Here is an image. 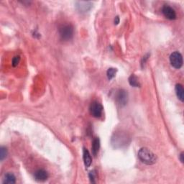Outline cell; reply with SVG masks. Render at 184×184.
<instances>
[{"label": "cell", "mask_w": 184, "mask_h": 184, "mask_svg": "<svg viewBox=\"0 0 184 184\" xmlns=\"http://www.w3.org/2000/svg\"><path fill=\"white\" fill-rule=\"evenodd\" d=\"M138 158L143 163L147 165L154 164L157 160L156 155L147 147H142L139 150Z\"/></svg>", "instance_id": "cell-1"}, {"label": "cell", "mask_w": 184, "mask_h": 184, "mask_svg": "<svg viewBox=\"0 0 184 184\" xmlns=\"http://www.w3.org/2000/svg\"><path fill=\"white\" fill-rule=\"evenodd\" d=\"M59 34L62 40H69L73 37V28L71 24H64L59 28Z\"/></svg>", "instance_id": "cell-2"}, {"label": "cell", "mask_w": 184, "mask_h": 184, "mask_svg": "<svg viewBox=\"0 0 184 184\" xmlns=\"http://www.w3.org/2000/svg\"><path fill=\"white\" fill-rule=\"evenodd\" d=\"M170 64L175 68H180L183 66V57L180 53L173 52L170 56Z\"/></svg>", "instance_id": "cell-3"}, {"label": "cell", "mask_w": 184, "mask_h": 184, "mask_svg": "<svg viewBox=\"0 0 184 184\" xmlns=\"http://www.w3.org/2000/svg\"><path fill=\"white\" fill-rule=\"evenodd\" d=\"M89 111L91 114L94 117L99 118L102 116L103 112V107L102 105L98 102H92L90 107H89Z\"/></svg>", "instance_id": "cell-4"}, {"label": "cell", "mask_w": 184, "mask_h": 184, "mask_svg": "<svg viewBox=\"0 0 184 184\" xmlns=\"http://www.w3.org/2000/svg\"><path fill=\"white\" fill-rule=\"evenodd\" d=\"M162 12L164 16L168 20H175L176 18V13L172 7L165 5L162 9Z\"/></svg>", "instance_id": "cell-5"}, {"label": "cell", "mask_w": 184, "mask_h": 184, "mask_svg": "<svg viewBox=\"0 0 184 184\" xmlns=\"http://www.w3.org/2000/svg\"><path fill=\"white\" fill-rule=\"evenodd\" d=\"M116 101L120 106H125L127 103V93L126 91L121 89L116 94Z\"/></svg>", "instance_id": "cell-6"}, {"label": "cell", "mask_w": 184, "mask_h": 184, "mask_svg": "<svg viewBox=\"0 0 184 184\" xmlns=\"http://www.w3.org/2000/svg\"><path fill=\"white\" fill-rule=\"evenodd\" d=\"M127 139L128 138H127V136L122 134H115V137L112 138V140H114V142H112V145H114V147H116V145H121L122 146V145L127 144Z\"/></svg>", "instance_id": "cell-7"}, {"label": "cell", "mask_w": 184, "mask_h": 184, "mask_svg": "<svg viewBox=\"0 0 184 184\" xmlns=\"http://www.w3.org/2000/svg\"><path fill=\"white\" fill-rule=\"evenodd\" d=\"M35 180L37 181H45L48 178V173L43 169L37 170L34 174Z\"/></svg>", "instance_id": "cell-8"}, {"label": "cell", "mask_w": 184, "mask_h": 184, "mask_svg": "<svg viewBox=\"0 0 184 184\" xmlns=\"http://www.w3.org/2000/svg\"><path fill=\"white\" fill-rule=\"evenodd\" d=\"M91 4L88 2H77V8L81 12H85L90 10Z\"/></svg>", "instance_id": "cell-9"}, {"label": "cell", "mask_w": 184, "mask_h": 184, "mask_svg": "<svg viewBox=\"0 0 184 184\" xmlns=\"http://www.w3.org/2000/svg\"><path fill=\"white\" fill-rule=\"evenodd\" d=\"M83 156H83V158H84V162L85 166L87 168H89L91 164L92 159L89 150L86 149V148H84V154H83Z\"/></svg>", "instance_id": "cell-10"}, {"label": "cell", "mask_w": 184, "mask_h": 184, "mask_svg": "<svg viewBox=\"0 0 184 184\" xmlns=\"http://www.w3.org/2000/svg\"><path fill=\"white\" fill-rule=\"evenodd\" d=\"M100 148V141L98 138H95L94 139L93 142H92V153L94 156H96Z\"/></svg>", "instance_id": "cell-11"}, {"label": "cell", "mask_w": 184, "mask_h": 184, "mask_svg": "<svg viewBox=\"0 0 184 184\" xmlns=\"http://www.w3.org/2000/svg\"><path fill=\"white\" fill-rule=\"evenodd\" d=\"M176 93L178 98L181 102H184V90L183 87L181 84H177L176 86Z\"/></svg>", "instance_id": "cell-12"}, {"label": "cell", "mask_w": 184, "mask_h": 184, "mask_svg": "<svg viewBox=\"0 0 184 184\" xmlns=\"http://www.w3.org/2000/svg\"><path fill=\"white\" fill-rule=\"evenodd\" d=\"M16 182V178L12 173H8L5 175V177H4V183H7V184H13L15 183Z\"/></svg>", "instance_id": "cell-13"}, {"label": "cell", "mask_w": 184, "mask_h": 184, "mask_svg": "<svg viewBox=\"0 0 184 184\" xmlns=\"http://www.w3.org/2000/svg\"><path fill=\"white\" fill-rule=\"evenodd\" d=\"M129 84L133 87H140V86L138 78H137L134 75H132L129 78Z\"/></svg>", "instance_id": "cell-14"}, {"label": "cell", "mask_w": 184, "mask_h": 184, "mask_svg": "<svg viewBox=\"0 0 184 184\" xmlns=\"http://www.w3.org/2000/svg\"><path fill=\"white\" fill-rule=\"evenodd\" d=\"M116 72V68H110L108 69L107 71V78H108L109 80H111L113 78L114 76H115V74Z\"/></svg>", "instance_id": "cell-15"}, {"label": "cell", "mask_w": 184, "mask_h": 184, "mask_svg": "<svg viewBox=\"0 0 184 184\" xmlns=\"http://www.w3.org/2000/svg\"><path fill=\"white\" fill-rule=\"evenodd\" d=\"M7 155V150L5 147H2L1 150H0V159H1V160H3L6 158Z\"/></svg>", "instance_id": "cell-16"}, {"label": "cell", "mask_w": 184, "mask_h": 184, "mask_svg": "<svg viewBox=\"0 0 184 184\" xmlns=\"http://www.w3.org/2000/svg\"><path fill=\"white\" fill-rule=\"evenodd\" d=\"M20 60V56H15V57L12 58V66H14V67H16L17 66V65L19 64Z\"/></svg>", "instance_id": "cell-17"}, {"label": "cell", "mask_w": 184, "mask_h": 184, "mask_svg": "<svg viewBox=\"0 0 184 184\" xmlns=\"http://www.w3.org/2000/svg\"><path fill=\"white\" fill-rule=\"evenodd\" d=\"M89 178H90V180L92 183H95L94 179L96 178V173H95V171H94V170L90 172V173H89Z\"/></svg>", "instance_id": "cell-18"}, {"label": "cell", "mask_w": 184, "mask_h": 184, "mask_svg": "<svg viewBox=\"0 0 184 184\" xmlns=\"http://www.w3.org/2000/svg\"><path fill=\"white\" fill-rule=\"evenodd\" d=\"M119 22H120V18H119L118 16H116L115 17V19H114V24H117Z\"/></svg>", "instance_id": "cell-19"}, {"label": "cell", "mask_w": 184, "mask_h": 184, "mask_svg": "<svg viewBox=\"0 0 184 184\" xmlns=\"http://www.w3.org/2000/svg\"><path fill=\"white\" fill-rule=\"evenodd\" d=\"M180 160L181 161V163L184 162V159H183V152H181L180 155Z\"/></svg>", "instance_id": "cell-20"}]
</instances>
